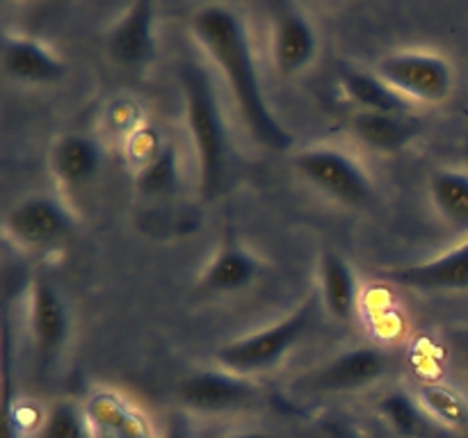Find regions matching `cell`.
I'll return each mask as SVG.
<instances>
[{
  "instance_id": "obj_1",
  "label": "cell",
  "mask_w": 468,
  "mask_h": 438,
  "mask_svg": "<svg viewBox=\"0 0 468 438\" xmlns=\"http://www.w3.org/2000/svg\"><path fill=\"white\" fill-rule=\"evenodd\" d=\"M192 32L206 53L213 57V62L224 71L233 99L254 140L272 151L292 149L295 137L282 126L265 100L259 68H256L250 36H247L240 14L229 5H206L197 9L192 16Z\"/></svg>"
},
{
  "instance_id": "obj_2",
  "label": "cell",
  "mask_w": 468,
  "mask_h": 438,
  "mask_svg": "<svg viewBox=\"0 0 468 438\" xmlns=\"http://www.w3.org/2000/svg\"><path fill=\"white\" fill-rule=\"evenodd\" d=\"M181 82L186 89L187 126L199 160L201 192L206 199H213L222 190L227 173V128H224L222 108L215 96L208 73L195 62L181 67Z\"/></svg>"
},
{
  "instance_id": "obj_3",
  "label": "cell",
  "mask_w": 468,
  "mask_h": 438,
  "mask_svg": "<svg viewBox=\"0 0 468 438\" xmlns=\"http://www.w3.org/2000/svg\"><path fill=\"white\" fill-rule=\"evenodd\" d=\"M314 315L315 299H306L300 308L292 310L272 327L219 347L218 360L224 365V370H231L236 374H251L272 368L309 331V327L314 324Z\"/></svg>"
},
{
  "instance_id": "obj_4",
  "label": "cell",
  "mask_w": 468,
  "mask_h": 438,
  "mask_svg": "<svg viewBox=\"0 0 468 438\" xmlns=\"http://www.w3.org/2000/svg\"><path fill=\"white\" fill-rule=\"evenodd\" d=\"M295 169L327 196L346 205H366L373 201L375 185L366 169L352 155L332 146L306 149L295 155Z\"/></svg>"
},
{
  "instance_id": "obj_5",
  "label": "cell",
  "mask_w": 468,
  "mask_h": 438,
  "mask_svg": "<svg viewBox=\"0 0 468 438\" xmlns=\"http://www.w3.org/2000/svg\"><path fill=\"white\" fill-rule=\"evenodd\" d=\"M378 76L405 99L439 103L455 82L451 62L434 53H393L378 64Z\"/></svg>"
},
{
  "instance_id": "obj_6",
  "label": "cell",
  "mask_w": 468,
  "mask_h": 438,
  "mask_svg": "<svg viewBox=\"0 0 468 438\" xmlns=\"http://www.w3.org/2000/svg\"><path fill=\"white\" fill-rule=\"evenodd\" d=\"M178 400L183 406L201 413H227L256 404L261 388L245 374L231 370H201L187 374L178 383Z\"/></svg>"
},
{
  "instance_id": "obj_7",
  "label": "cell",
  "mask_w": 468,
  "mask_h": 438,
  "mask_svg": "<svg viewBox=\"0 0 468 438\" xmlns=\"http://www.w3.org/2000/svg\"><path fill=\"white\" fill-rule=\"evenodd\" d=\"M387 374V359L373 347H355L334 356L309 377L300 379V386L311 392H355L373 386Z\"/></svg>"
},
{
  "instance_id": "obj_8",
  "label": "cell",
  "mask_w": 468,
  "mask_h": 438,
  "mask_svg": "<svg viewBox=\"0 0 468 438\" xmlns=\"http://www.w3.org/2000/svg\"><path fill=\"white\" fill-rule=\"evenodd\" d=\"M30 333L37 360L53 365L69 338V313L58 287L46 276H37L30 287Z\"/></svg>"
},
{
  "instance_id": "obj_9",
  "label": "cell",
  "mask_w": 468,
  "mask_h": 438,
  "mask_svg": "<svg viewBox=\"0 0 468 438\" xmlns=\"http://www.w3.org/2000/svg\"><path fill=\"white\" fill-rule=\"evenodd\" d=\"M9 235L26 246H44L73 228V217L53 196L35 194L14 205L5 219Z\"/></svg>"
},
{
  "instance_id": "obj_10",
  "label": "cell",
  "mask_w": 468,
  "mask_h": 438,
  "mask_svg": "<svg viewBox=\"0 0 468 438\" xmlns=\"http://www.w3.org/2000/svg\"><path fill=\"white\" fill-rule=\"evenodd\" d=\"M379 276L416 290H468V240L425 263L379 269Z\"/></svg>"
},
{
  "instance_id": "obj_11",
  "label": "cell",
  "mask_w": 468,
  "mask_h": 438,
  "mask_svg": "<svg viewBox=\"0 0 468 438\" xmlns=\"http://www.w3.org/2000/svg\"><path fill=\"white\" fill-rule=\"evenodd\" d=\"M318 50L314 23L295 5H283L274 14L272 35V57L283 76H295L304 67H309Z\"/></svg>"
},
{
  "instance_id": "obj_12",
  "label": "cell",
  "mask_w": 468,
  "mask_h": 438,
  "mask_svg": "<svg viewBox=\"0 0 468 438\" xmlns=\"http://www.w3.org/2000/svg\"><path fill=\"white\" fill-rule=\"evenodd\" d=\"M155 7L149 0L133 3L108 35V53L123 67H137L154 57Z\"/></svg>"
},
{
  "instance_id": "obj_13",
  "label": "cell",
  "mask_w": 468,
  "mask_h": 438,
  "mask_svg": "<svg viewBox=\"0 0 468 438\" xmlns=\"http://www.w3.org/2000/svg\"><path fill=\"white\" fill-rule=\"evenodd\" d=\"M85 413L94 438H155L149 420L112 391L94 392L87 400Z\"/></svg>"
},
{
  "instance_id": "obj_14",
  "label": "cell",
  "mask_w": 468,
  "mask_h": 438,
  "mask_svg": "<svg viewBox=\"0 0 468 438\" xmlns=\"http://www.w3.org/2000/svg\"><path fill=\"white\" fill-rule=\"evenodd\" d=\"M3 68L12 80L30 85H50L62 80L67 67L58 55L50 53L39 41L26 36H5Z\"/></svg>"
},
{
  "instance_id": "obj_15",
  "label": "cell",
  "mask_w": 468,
  "mask_h": 438,
  "mask_svg": "<svg viewBox=\"0 0 468 438\" xmlns=\"http://www.w3.org/2000/svg\"><path fill=\"white\" fill-rule=\"evenodd\" d=\"M261 272V265L245 246L238 242H224L222 249L213 256L208 267L199 276V290L204 295H222L236 292L250 286Z\"/></svg>"
},
{
  "instance_id": "obj_16",
  "label": "cell",
  "mask_w": 468,
  "mask_h": 438,
  "mask_svg": "<svg viewBox=\"0 0 468 438\" xmlns=\"http://www.w3.org/2000/svg\"><path fill=\"white\" fill-rule=\"evenodd\" d=\"M379 415L396 438H452L455 433L443 429L414 395L393 391L379 400Z\"/></svg>"
},
{
  "instance_id": "obj_17",
  "label": "cell",
  "mask_w": 468,
  "mask_h": 438,
  "mask_svg": "<svg viewBox=\"0 0 468 438\" xmlns=\"http://www.w3.org/2000/svg\"><path fill=\"white\" fill-rule=\"evenodd\" d=\"M101 167V149L91 137L71 135L59 137L50 151V169L64 185H85Z\"/></svg>"
},
{
  "instance_id": "obj_18",
  "label": "cell",
  "mask_w": 468,
  "mask_h": 438,
  "mask_svg": "<svg viewBox=\"0 0 468 438\" xmlns=\"http://www.w3.org/2000/svg\"><path fill=\"white\" fill-rule=\"evenodd\" d=\"M352 130L370 149L393 153V151L405 149L419 135L420 126L411 121L410 117H400V114L366 112V110H361L352 119Z\"/></svg>"
},
{
  "instance_id": "obj_19",
  "label": "cell",
  "mask_w": 468,
  "mask_h": 438,
  "mask_svg": "<svg viewBox=\"0 0 468 438\" xmlns=\"http://www.w3.org/2000/svg\"><path fill=\"white\" fill-rule=\"evenodd\" d=\"M320 292H323L324 308L334 318H352L356 297H359V283H356L355 269L332 249L320 256Z\"/></svg>"
},
{
  "instance_id": "obj_20",
  "label": "cell",
  "mask_w": 468,
  "mask_h": 438,
  "mask_svg": "<svg viewBox=\"0 0 468 438\" xmlns=\"http://www.w3.org/2000/svg\"><path fill=\"white\" fill-rule=\"evenodd\" d=\"M341 82L346 94L359 105L366 112H382V114H400L407 117L410 114V103L405 96L398 94L396 89L387 85L378 73H364L355 71V68H346L341 73Z\"/></svg>"
},
{
  "instance_id": "obj_21",
  "label": "cell",
  "mask_w": 468,
  "mask_h": 438,
  "mask_svg": "<svg viewBox=\"0 0 468 438\" xmlns=\"http://www.w3.org/2000/svg\"><path fill=\"white\" fill-rule=\"evenodd\" d=\"M434 208L455 231L468 233V173L460 169H439L430 178Z\"/></svg>"
},
{
  "instance_id": "obj_22",
  "label": "cell",
  "mask_w": 468,
  "mask_h": 438,
  "mask_svg": "<svg viewBox=\"0 0 468 438\" xmlns=\"http://www.w3.org/2000/svg\"><path fill=\"white\" fill-rule=\"evenodd\" d=\"M419 404L452 433L468 432V400L446 383H425L416 395Z\"/></svg>"
},
{
  "instance_id": "obj_23",
  "label": "cell",
  "mask_w": 468,
  "mask_h": 438,
  "mask_svg": "<svg viewBox=\"0 0 468 438\" xmlns=\"http://www.w3.org/2000/svg\"><path fill=\"white\" fill-rule=\"evenodd\" d=\"M178 185V153L172 144H163L137 173V187L144 194H167Z\"/></svg>"
},
{
  "instance_id": "obj_24",
  "label": "cell",
  "mask_w": 468,
  "mask_h": 438,
  "mask_svg": "<svg viewBox=\"0 0 468 438\" xmlns=\"http://www.w3.org/2000/svg\"><path fill=\"white\" fill-rule=\"evenodd\" d=\"M37 438H94L85 409H78L71 402H59L39 424Z\"/></svg>"
},
{
  "instance_id": "obj_25",
  "label": "cell",
  "mask_w": 468,
  "mask_h": 438,
  "mask_svg": "<svg viewBox=\"0 0 468 438\" xmlns=\"http://www.w3.org/2000/svg\"><path fill=\"white\" fill-rule=\"evenodd\" d=\"M163 438H195V432H192L190 422L183 413H174L169 418L167 429H165V436Z\"/></svg>"
},
{
  "instance_id": "obj_26",
  "label": "cell",
  "mask_w": 468,
  "mask_h": 438,
  "mask_svg": "<svg viewBox=\"0 0 468 438\" xmlns=\"http://www.w3.org/2000/svg\"><path fill=\"white\" fill-rule=\"evenodd\" d=\"M229 438H279V436H274V433H270V432H256V429H250V432L231 433Z\"/></svg>"
}]
</instances>
